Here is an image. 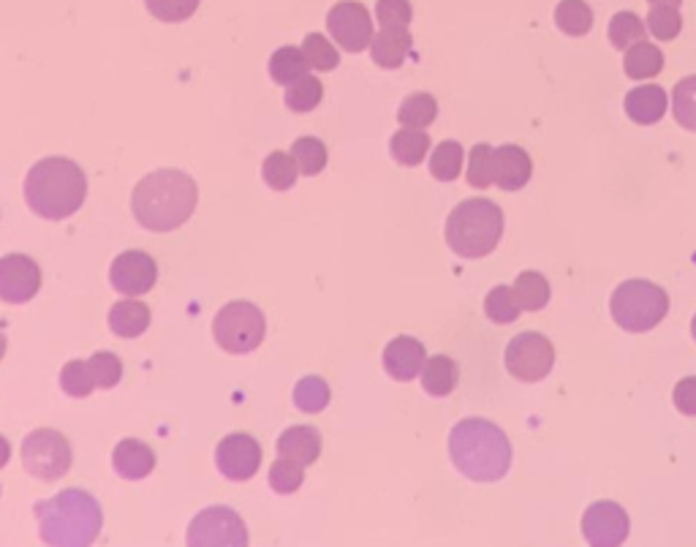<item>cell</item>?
<instances>
[{
	"instance_id": "obj_1",
	"label": "cell",
	"mask_w": 696,
	"mask_h": 547,
	"mask_svg": "<svg viewBox=\"0 0 696 547\" xmlns=\"http://www.w3.org/2000/svg\"><path fill=\"white\" fill-rule=\"evenodd\" d=\"M199 205V188L183 169H158L141 177L131 194L134 218L150 232H175Z\"/></svg>"
},
{
	"instance_id": "obj_2",
	"label": "cell",
	"mask_w": 696,
	"mask_h": 547,
	"mask_svg": "<svg viewBox=\"0 0 696 547\" xmlns=\"http://www.w3.org/2000/svg\"><path fill=\"white\" fill-rule=\"evenodd\" d=\"M511 441L496 422L482 417L460 420L449 433L452 466L471 482H498L511 469Z\"/></svg>"
},
{
	"instance_id": "obj_3",
	"label": "cell",
	"mask_w": 696,
	"mask_h": 547,
	"mask_svg": "<svg viewBox=\"0 0 696 547\" xmlns=\"http://www.w3.org/2000/svg\"><path fill=\"white\" fill-rule=\"evenodd\" d=\"M24 202L45 221L71 218L88 196V177L71 158H41L24 177Z\"/></svg>"
},
{
	"instance_id": "obj_4",
	"label": "cell",
	"mask_w": 696,
	"mask_h": 547,
	"mask_svg": "<svg viewBox=\"0 0 696 547\" xmlns=\"http://www.w3.org/2000/svg\"><path fill=\"white\" fill-rule=\"evenodd\" d=\"M39 520V537L52 547H88L104 528V512L88 490L66 488L52 499L33 507Z\"/></svg>"
},
{
	"instance_id": "obj_5",
	"label": "cell",
	"mask_w": 696,
	"mask_h": 547,
	"mask_svg": "<svg viewBox=\"0 0 696 547\" xmlns=\"http://www.w3.org/2000/svg\"><path fill=\"white\" fill-rule=\"evenodd\" d=\"M443 235L460 260H484L503 237V211L484 196L460 202L449 213Z\"/></svg>"
},
{
	"instance_id": "obj_6",
	"label": "cell",
	"mask_w": 696,
	"mask_h": 547,
	"mask_svg": "<svg viewBox=\"0 0 696 547\" xmlns=\"http://www.w3.org/2000/svg\"><path fill=\"white\" fill-rule=\"evenodd\" d=\"M609 313L626 333H648L669 313V294L648 279L624 281L609 297Z\"/></svg>"
},
{
	"instance_id": "obj_7",
	"label": "cell",
	"mask_w": 696,
	"mask_h": 547,
	"mask_svg": "<svg viewBox=\"0 0 696 547\" xmlns=\"http://www.w3.org/2000/svg\"><path fill=\"white\" fill-rule=\"evenodd\" d=\"M213 335L224 352L251 354L262 346L264 335H267V319L258 305L248 303V300H234L215 313Z\"/></svg>"
},
{
	"instance_id": "obj_8",
	"label": "cell",
	"mask_w": 696,
	"mask_h": 547,
	"mask_svg": "<svg viewBox=\"0 0 696 547\" xmlns=\"http://www.w3.org/2000/svg\"><path fill=\"white\" fill-rule=\"evenodd\" d=\"M73 452L69 439L55 428H39L24 436L22 441V466L30 477L41 482H55L69 475Z\"/></svg>"
},
{
	"instance_id": "obj_9",
	"label": "cell",
	"mask_w": 696,
	"mask_h": 547,
	"mask_svg": "<svg viewBox=\"0 0 696 547\" xmlns=\"http://www.w3.org/2000/svg\"><path fill=\"white\" fill-rule=\"evenodd\" d=\"M503 362H507V371L517 381L536 384V381L550 377L552 368H556V346L550 343V338L541 333L514 335L509 341Z\"/></svg>"
},
{
	"instance_id": "obj_10",
	"label": "cell",
	"mask_w": 696,
	"mask_h": 547,
	"mask_svg": "<svg viewBox=\"0 0 696 547\" xmlns=\"http://www.w3.org/2000/svg\"><path fill=\"white\" fill-rule=\"evenodd\" d=\"M186 545L190 547H245L248 528L229 507H207L190 520Z\"/></svg>"
},
{
	"instance_id": "obj_11",
	"label": "cell",
	"mask_w": 696,
	"mask_h": 547,
	"mask_svg": "<svg viewBox=\"0 0 696 547\" xmlns=\"http://www.w3.org/2000/svg\"><path fill=\"white\" fill-rule=\"evenodd\" d=\"M326 30H330L332 41L346 52H362L371 49L373 41V20L371 11L360 3V0H341L326 14Z\"/></svg>"
},
{
	"instance_id": "obj_12",
	"label": "cell",
	"mask_w": 696,
	"mask_h": 547,
	"mask_svg": "<svg viewBox=\"0 0 696 547\" xmlns=\"http://www.w3.org/2000/svg\"><path fill=\"white\" fill-rule=\"evenodd\" d=\"M631 534V518L620 504L596 501L582 515V537L594 547H618Z\"/></svg>"
},
{
	"instance_id": "obj_13",
	"label": "cell",
	"mask_w": 696,
	"mask_h": 547,
	"mask_svg": "<svg viewBox=\"0 0 696 547\" xmlns=\"http://www.w3.org/2000/svg\"><path fill=\"white\" fill-rule=\"evenodd\" d=\"M215 466L229 482H248L262 466V445L251 433H229L215 447Z\"/></svg>"
},
{
	"instance_id": "obj_14",
	"label": "cell",
	"mask_w": 696,
	"mask_h": 547,
	"mask_svg": "<svg viewBox=\"0 0 696 547\" xmlns=\"http://www.w3.org/2000/svg\"><path fill=\"white\" fill-rule=\"evenodd\" d=\"M41 267L24 254H6L0 260V300L9 305H22L39 294Z\"/></svg>"
},
{
	"instance_id": "obj_15",
	"label": "cell",
	"mask_w": 696,
	"mask_h": 547,
	"mask_svg": "<svg viewBox=\"0 0 696 547\" xmlns=\"http://www.w3.org/2000/svg\"><path fill=\"white\" fill-rule=\"evenodd\" d=\"M158 281V267L153 256L145 251H126L112 262L109 267V284L115 292L126 294V297H141L150 292Z\"/></svg>"
},
{
	"instance_id": "obj_16",
	"label": "cell",
	"mask_w": 696,
	"mask_h": 547,
	"mask_svg": "<svg viewBox=\"0 0 696 547\" xmlns=\"http://www.w3.org/2000/svg\"><path fill=\"white\" fill-rule=\"evenodd\" d=\"M533 162L520 145H501L492 153V177L501 191H520L531 183Z\"/></svg>"
},
{
	"instance_id": "obj_17",
	"label": "cell",
	"mask_w": 696,
	"mask_h": 547,
	"mask_svg": "<svg viewBox=\"0 0 696 547\" xmlns=\"http://www.w3.org/2000/svg\"><path fill=\"white\" fill-rule=\"evenodd\" d=\"M424 362H428V352L416 338L398 335L386 343L384 368L395 381H414L422 373Z\"/></svg>"
},
{
	"instance_id": "obj_18",
	"label": "cell",
	"mask_w": 696,
	"mask_h": 547,
	"mask_svg": "<svg viewBox=\"0 0 696 547\" xmlns=\"http://www.w3.org/2000/svg\"><path fill=\"white\" fill-rule=\"evenodd\" d=\"M112 469L117 477L128 479V482H139V479L150 477L156 469V452L137 439H122L112 450Z\"/></svg>"
},
{
	"instance_id": "obj_19",
	"label": "cell",
	"mask_w": 696,
	"mask_h": 547,
	"mask_svg": "<svg viewBox=\"0 0 696 547\" xmlns=\"http://www.w3.org/2000/svg\"><path fill=\"white\" fill-rule=\"evenodd\" d=\"M414 49L409 28H381L371 41V58L381 69H400Z\"/></svg>"
},
{
	"instance_id": "obj_20",
	"label": "cell",
	"mask_w": 696,
	"mask_h": 547,
	"mask_svg": "<svg viewBox=\"0 0 696 547\" xmlns=\"http://www.w3.org/2000/svg\"><path fill=\"white\" fill-rule=\"evenodd\" d=\"M667 90L661 85H639V88H631L624 98V109L626 115L639 126H653L667 115Z\"/></svg>"
},
{
	"instance_id": "obj_21",
	"label": "cell",
	"mask_w": 696,
	"mask_h": 547,
	"mask_svg": "<svg viewBox=\"0 0 696 547\" xmlns=\"http://www.w3.org/2000/svg\"><path fill=\"white\" fill-rule=\"evenodd\" d=\"M278 455L294 458L307 469V466L316 463L318 455H322V433L311 426H294L283 430L278 439Z\"/></svg>"
},
{
	"instance_id": "obj_22",
	"label": "cell",
	"mask_w": 696,
	"mask_h": 547,
	"mask_svg": "<svg viewBox=\"0 0 696 547\" xmlns=\"http://www.w3.org/2000/svg\"><path fill=\"white\" fill-rule=\"evenodd\" d=\"M419 377H422V390L428 392L430 398H447L458 390L460 368L458 362L447 358V354H435V358H428Z\"/></svg>"
},
{
	"instance_id": "obj_23",
	"label": "cell",
	"mask_w": 696,
	"mask_h": 547,
	"mask_svg": "<svg viewBox=\"0 0 696 547\" xmlns=\"http://www.w3.org/2000/svg\"><path fill=\"white\" fill-rule=\"evenodd\" d=\"M150 309L139 300H120L109 311V330L120 338H139L150 328Z\"/></svg>"
},
{
	"instance_id": "obj_24",
	"label": "cell",
	"mask_w": 696,
	"mask_h": 547,
	"mask_svg": "<svg viewBox=\"0 0 696 547\" xmlns=\"http://www.w3.org/2000/svg\"><path fill=\"white\" fill-rule=\"evenodd\" d=\"M390 153L400 167H419L430 153V134L424 128L403 126L398 134H392Z\"/></svg>"
},
{
	"instance_id": "obj_25",
	"label": "cell",
	"mask_w": 696,
	"mask_h": 547,
	"mask_svg": "<svg viewBox=\"0 0 696 547\" xmlns=\"http://www.w3.org/2000/svg\"><path fill=\"white\" fill-rule=\"evenodd\" d=\"M624 71L628 79H653L664 71V52L650 41H637L624 52Z\"/></svg>"
},
{
	"instance_id": "obj_26",
	"label": "cell",
	"mask_w": 696,
	"mask_h": 547,
	"mask_svg": "<svg viewBox=\"0 0 696 547\" xmlns=\"http://www.w3.org/2000/svg\"><path fill=\"white\" fill-rule=\"evenodd\" d=\"M511 292H514V300L520 303V309L531 313L547 309V303L552 297L550 281L541 273H536V270H526V273L517 275L514 284H511Z\"/></svg>"
},
{
	"instance_id": "obj_27",
	"label": "cell",
	"mask_w": 696,
	"mask_h": 547,
	"mask_svg": "<svg viewBox=\"0 0 696 547\" xmlns=\"http://www.w3.org/2000/svg\"><path fill=\"white\" fill-rule=\"evenodd\" d=\"M556 25L560 33L582 39L594 30V9L585 0H560L556 6Z\"/></svg>"
},
{
	"instance_id": "obj_28",
	"label": "cell",
	"mask_w": 696,
	"mask_h": 547,
	"mask_svg": "<svg viewBox=\"0 0 696 547\" xmlns=\"http://www.w3.org/2000/svg\"><path fill=\"white\" fill-rule=\"evenodd\" d=\"M307 71H311V66H307L300 47H281L275 49L273 58H269V77H273V82L286 85V88L305 77Z\"/></svg>"
},
{
	"instance_id": "obj_29",
	"label": "cell",
	"mask_w": 696,
	"mask_h": 547,
	"mask_svg": "<svg viewBox=\"0 0 696 547\" xmlns=\"http://www.w3.org/2000/svg\"><path fill=\"white\" fill-rule=\"evenodd\" d=\"M463 145L454 143V139H443L433 150V156H430V175L441 183L458 180L460 172H463Z\"/></svg>"
},
{
	"instance_id": "obj_30",
	"label": "cell",
	"mask_w": 696,
	"mask_h": 547,
	"mask_svg": "<svg viewBox=\"0 0 696 547\" xmlns=\"http://www.w3.org/2000/svg\"><path fill=\"white\" fill-rule=\"evenodd\" d=\"M435 118H439V101L430 94H411L398 109L400 126L409 128H428Z\"/></svg>"
},
{
	"instance_id": "obj_31",
	"label": "cell",
	"mask_w": 696,
	"mask_h": 547,
	"mask_svg": "<svg viewBox=\"0 0 696 547\" xmlns=\"http://www.w3.org/2000/svg\"><path fill=\"white\" fill-rule=\"evenodd\" d=\"M262 177L273 191H288L297 183L300 167L292 153H269L262 164Z\"/></svg>"
},
{
	"instance_id": "obj_32",
	"label": "cell",
	"mask_w": 696,
	"mask_h": 547,
	"mask_svg": "<svg viewBox=\"0 0 696 547\" xmlns=\"http://www.w3.org/2000/svg\"><path fill=\"white\" fill-rule=\"evenodd\" d=\"M292 398L300 411H305V414H318V411H324L326 406H330L332 390L322 377H305L297 381Z\"/></svg>"
},
{
	"instance_id": "obj_33",
	"label": "cell",
	"mask_w": 696,
	"mask_h": 547,
	"mask_svg": "<svg viewBox=\"0 0 696 547\" xmlns=\"http://www.w3.org/2000/svg\"><path fill=\"white\" fill-rule=\"evenodd\" d=\"M645 30H648V25L639 20L634 11H618V14L609 20L607 28L609 45L620 49V52H626V49L637 45V41H645Z\"/></svg>"
},
{
	"instance_id": "obj_34",
	"label": "cell",
	"mask_w": 696,
	"mask_h": 547,
	"mask_svg": "<svg viewBox=\"0 0 696 547\" xmlns=\"http://www.w3.org/2000/svg\"><path fill=\"white\" fill-rule=\"evenodd\" d=\"M322 98H324V85L318 82L316 77H311V74H305V77L286 88V107L297 115L313 113V109L322 104Z\"/></svg>"
},
{
	"instance_id": "obj_35",
	"label": "cell",
	"mask_w": 696,
	"mask_h": 547,
	"mask_svg": "<svg viewBox=\"0 0 696 547\" xmlns=\"http://www.w3.org/2000/svg\"><path fill=\"white\" fill-rule=\"evenodd\" d=\"M673 115L677 126L696 134V74H688L673 90Z\"/></svg>"
},
{
	"instance_id": "obj_36",
	"label": "cell",
	"mask_w": 696,
	"mask_h": 547,
	"mask_svg": "<svg viewBox=\"0 0 696 547\" xmlns=\"http://www.w3.org/2000/svg\"><path fill=\"white\" fill-rule=\"evenodd\" d=\"M292 156H294V162H297L300 175L316 177V175H322L326 167V145L316 137L294 139Z\"/></svg>"
},
{
	"instance_id": "obj_37",
	"label": "cell",
	"mask_w": 696,
	"mask_h": 547,
	"mask_svg": "<svg viewBox=\"0 0 696 547\" xmlns=\"http://www.w3.org/2000/svg\"><path fill=\"white\" fill-rule=\"evenodd\" d=\"M492 153H496V147L488 143L473 145L471 153H468L465 180L471 188L484 191V188L496 186V177H492Z\"/></svg>"
},
{
	"instance_id": "obj_38",
	"label": "cell",
	"mask_w": 696,
	"mask_h": 547,
	"mask_svg": "<svg viewBox=\"0 0 696 547\" xmlns=\"http://www.w3.org/2000/svg\"><path fill=\"white\" fill-rule=\"evenodd\" d=\"M300 49H302V55H305L307 66L316 71H332V69H337V64H341L337 47L322 33H307Z\"/></svg>"
},
{
	"instance_id": "obj_39",
	"label": "cell",
	"mask_w": 696,
	"mask_h": 547,
	"mask_svg": "<svg viewBox=\"0 0 696 547\" xmlns=\"http://www.w3.org/2000/svg\"><path fill=\"white\" fill-rule=\"evenodd\" d=\"M60 387L69 398H88L96 392L94 373H90L88 360H71L66 362L60 371Z\"/></svg>"
},
{
	"instance_id": "obj_40",
	"label": "cell",
	"mask_w": 696,
	"mask_h": 547,
	"mask_svg": "<svg viewBox=\"0 0 696 547\" xmlns=\"http://www.w3.org/2000/svg\"><path fill=\"white\" fill-rule=\"evenodd\" d=\"M484 313H488L490 322L496 324H511L520 319V303L514 300L511 286H496L490 289L488 297H484Z\"/></svg>"
},
{
	"instance_id": "obj_41",
	"label": "cell",
	"mask_w": 696,
	"mask_h": 547,
	"mask_svg": "<svg viewBox=\"0 0 696 547\" xmlns=\"http://www.w3.org/2000/svg\"><path fill=\"white\" fill-rule=\"evenodd\" d=\"M302 482H305V466L297 463L294 458L281 455L273 463V469H269V488H273L275 494L288 496L294 494V490H300Z\"/></svg>"
},
{
	"instance_id": "obj_42",
	"label": "cell",
	"mask_w": 696,
	"mask_h": 547,
	"mask_svg": "<svg viewBox=\"0 0 696 547\" xmlns=\"http://www.w3.org/2000/svg\"><path fill=\"white\" fill-rule=\"evenodd\" d=\"M648 30L653 33V39L658 41H673L680 36L683 30V17L675 6H650L648 14Z\"/></svg>"
},
{
	"instance_id": "obj_43",
	"label": "cell",
	"mask_w": 696,
	"mask_h": 547,
	"mask_svg": "<svg viewBox=\"0 0 696 547\" xmlns=\"http://www.w3.org/2000/svg\"><path fill=\"white\" fill-rule=\"evenodd\" d=\"M90 373H94L96 390H112L115 384H120L122 379V362L112 352H96L88 360Z\"/></svg>"
},
{
	"instance_id": "obj_44",
	"label": "cell",
	"mask_w": 696,
	"mask_h": 547,
	"mask_svg": "<svg viewBox=\"0 0 696 547\" xmlns=\"http://www.w3.org/2000/svg\"><path fill=\"white\" fill-rule=\"evenodd\" d=\"M145 6L156 20L186 22L199 9V0H145Z\"/></svg>"
},
{
	"instance_id": "obj_45",
	"label": "cell",
	"mask_w": 696,
	"mask_h": 547,
	"mask_svg": "<svg viewBox=\"0 0 696 547\" xmlns=\"http://www.w3.org/2000/svg\"><path fill=\"white\" fill-rule=\"evenodd\" d=\"M375 20L381 28H409L414 20V9L409 0H379L375 3Z\"/></svg>"
},
{
	"instance_id": "obj_46",
	"label": "cell",
	"mask_w": 696,
	"mask_h": 547,
	"mask_svg": "<svg viewBox=\"0 0 696 547\" xmlns=\"http://www.w3.org/2000/svg\"><path fill=\"white\" fill-rule=\"evenodd\" d=\"M673 401L675 409L680 411L683 417H696V377H686L677 381Z\"/></svg>"
},
{
	"instance_id": "obj_47",
	"label": "cell",
	"mask_w": 696,
	"mask_h": 547,
	"mask_svg": "<svg viewBox=\"0 0 696 547\" xmlns=\"http://www.w3.org/2000/svg\"><path fill=\"white\" fill-rule=\"evenodd\" d=\"M9 460H11V445H9V439H6V436H0V469H3Z\"/></svg>"
},
{
	"instance_id": "obj_48",
	"label": "cell",
	"mask_w": 696,
	"mask_h": 547,
	"mask_svg": "<svg viewBox=\"0 0 696 547\" xmlns=\"http://www.w3.org/2000/svg\"><path fill=\"white\" fill-rule=\"evenodd\" d=\"M650 6H675V9H680L683 0H648Z\"/></svg>"
},
{
	"instance_id": "obj_49",
	"label": "cell",
	"mask_w": 696,
	"mask_h": 547,
	"mask_svg": "<svg viewBox=\"0 0 696 547\" xmlns=\"http://www.w3.org/2000/svg\"><path fill=\"white\" fill-rule=\"evenodd\" d=\"M6 346H9V341H6V333H3V328H0V360L6 358Z\"/></svg>"
},
{
	"instance_id": "obj_50",
	"label": "cell",
	"mask_w": 696,
	"mask_h": 547,
	"mask_svg": "<svg viewBox=\"0 0 696 547\" xmlns=\"http://www.w3.org/2000/svg\"><path fill=\"white\" fill-rule=\"evenodd\" d=\"M692 335H694V341H696V316L692 319Z\"/></svg>"
}]
</instances>
